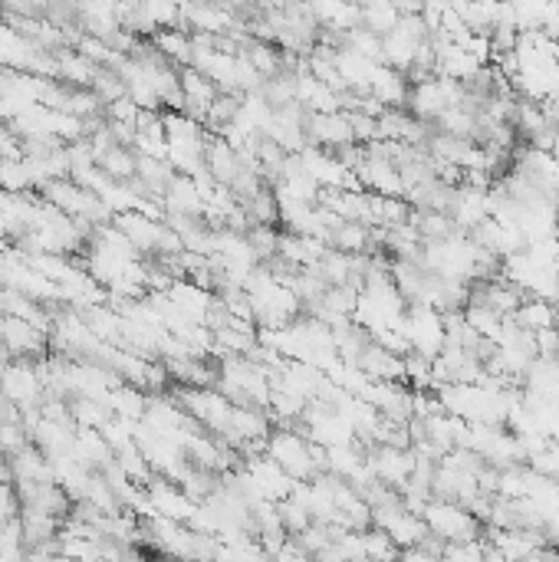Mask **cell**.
I'll list each match as a JSON object with an SVG mask.
<instances>
[{
	"instance_id": "ba28073f",
	"label": "cell",
	"mask_w": 559,
	"mask_h": 562,
	"mask_svg": "<svg viewBox=\"0 0 559 562\" xmlns=\"http://www.w3.org/2000/svg\"><path fill=\"white\" fill-rule=\"evenodd\" d=\"M283 0H250V7H257V10H273V7H280Z\"/></svg>"
},
{
	"instance_id": "8992f818",
	"label": "cell",
	"mask_w": 559,
	"mask_h": 562,
	"mask_svg": "<svg viewBox=\"0 0 559 562\" xmlns=\"http://www.w3.org/2000/svg\"><path fill=\"white\" fill-rule=\"evenodd\" d=\"M409 86H412L409 76H405L402 69L389 66V63H379L376 72H372V79H369V92H372V99H379L382 105H405Z\"/></svg>"
},
{
	"instance_id": "6da1fadb",
	"label": "cell",
	"mask_w": 559,
	"mask_h": 562,
	"mask_svg": "<svg viewBox=\"0 0 559 562\" xmlns=\"http://www.w3.org/2000/svg\"><path fill=\"white\" fill-rule=\"evenodd\" d=\"M264 454H270L293 481H310L316 474H326V448H320L297 425H280L277 431H270Z\"/></svg>"
},
{
	"instance_id": "7a4b0ae2",
	"label": "cell",
	"mask_w": 559,
	"mask_h": 562,
	"mask_svg": "<svg viewBox=\"0 0 559 562\" xmlns=\"http://www.w3.org/2000/svg\"><path fill=\"white\" fill-rule=\"evenodd\" d=\"M428 530L435 537H441L445 543H455V540H478L484 533V524L458 501H445V497H432L428 507L422 510Z\"/></svg>"
},
{
	"instance_id": "5b68a950",
	"label": "cell",
	"mask_w": 559,
	"mask_h": 562,
	"mask_svg": "<svg viewBox=\"0 0 559 562\" xmlns=\"http://www.w3.org/2000/svg\"><path fill=\"white\" fill-rule=\"evenodd\" d=\"M359 369L372 379V382H405V356L402 352H392L379 342H369L362 359H359Z\"/></svg>"
},
{
	"instance_id": "52a82bcc",
	"label": "cell",
	"mask_w": 559,
	"mask_h": 562,
	"mask_svg": "<svg viewBox=\"0 0 559 562\" xmlns=\"http://www.w3.org/2000/svg\"><path fill=\"white\" fill-rule=\"evenodd\" d=\"M461 313H465V319L471 323V329H474L481 339H491V342H497L501 333H504V326H507V316L494 313V310L484 306V303H468Z\"/></svg>"
},
{
	"instance_id": "277c9868",
	"label": "cell",
	"mask_w": 559,
	"mask_h": 562,
	"mask_svg": "<svg viewBox=\"0 0 559 562\" xmlns=\"http://www.w3.org/2000/svg\"><path fill=\"white\" fill-rule=\"evenodd\" d=\"M244 471L250 474L257 494H260L264 501H273V504H280L283 497H290V491H293V484H297L270 454H260V451H254V458L244 461Z\"/></svg>"
},
{
	"instance_id": "3957f363",
	"label": "cell",
	"mask_w": 559,
	"mask_h": 562,
	"mask_svg": "<svg viewBox=\"0 0 559 562\" xmlns=\"http://www.w3.org/2000/svg\"><path fill=\"white\" fill-rule=\"evenodd\" d=\"M306 145H320L339 151L346 145H359L353 132V115L346 109L336 112H306Z\"/></svg>"
}]
</instances>
